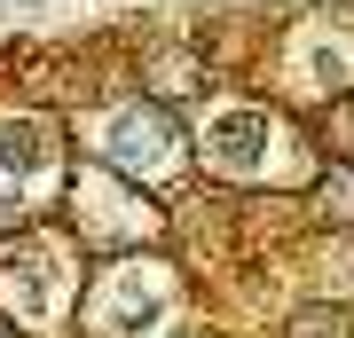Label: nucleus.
<instances>
[{
	"instance_id": "nucleus-1",
	"label": "nucleus",
	"mask_w": 354,
	"mask_h": 338,
	"mask_svg": "<svg viewBox=\"0 0 354 338\" xmlns=\"http://www.w3.org/2000/svg\"><path fill=\"white\" fill-rule=\"evenodd\" d=\"M102 165H111L118 181H158V173H174L181 165V126L165 118V102H118L111 126H102Z\"/></svg>"
},
{
	"instance_id": "nucleus-2",
	"label": "nucleus",
	"mask_w": 354,
	"mask_h": 338,
	"mask_svg": "<svg viewBox=\"0 0 354 338\" xmlns=\"http://www.w3.org/2000/svg\"><path fill=\"white\" fill-rule=\"evenodd\" d=\"M0 307H8V323H48L64 307V252L48 236H8L0 244Z\"/></svg>"
},
{
	"instance_id": "nucleus-3",
	"label": "nucleus",
	"mask_w": 354,
	"mask_h": 338,
	"mask_svg": "<svg viewBox=\"0 0 354 338\" xmlns=\"http://www.w3.org/2000/svg\"><path fill=\"white\" fill-rule=\"evenodd\" d=\"M268 150H276V118L252 111V102H236V111H221L205 126V165H221V173H236V181L268 173Z\"/></svg>"
},
{
	"instance_id": "nucleus-4",
	"label": "nucleus",
	"mask_w": 354,
	"mask_h": 338,
	"mask_svg": "<svg viewBox=\"0 0 354 338\" xmlns=\"http://www.w3.org/2000/svg\"><path fill=\"white\" fill-rule=\"evenodd\" d=\"M127 189H134V181H118L111 165H87V173H79L71 205H79V213H87L79 228H87L95 244H127V236H150V228H158V213H127V205H134Z\"/></svg>"
},
{
	"instance_id": "nucleus-5",
	"label": "nucleus",
	"mask_w": 354,
	"mask_h": 338,
	"mask_svg": "<svg viewBox=\"0 0 354 338\" xmlns=\"http://www.w3.org/2000/svg\"><path fill=\"white\" fill-rule=\"evenodd\" d=\"M158 299H165V267H111V283L87 299V323L102 338H127L134 314H158Z\"/></svg>"
},
{
	"instance_id": "nucleus-6",
	"label": "nucleus",
	"mask_w": 354,
	"mask_h": 338,
	"mask_svg": "<svg viewBox=\"0 0 354 338\" xmlns=\"http://www.w3.org/2000/svg\"><path fill=\"white\" fill-rule=\"evenodd\" d=\"M48 173H55V126L32 111H0V181L39 189Z\"/></svg>"
},
{
	"instance_id": "nucleus-7",
	"label": "nucleus",
	"mask_w": 354,
	"mask_h": 338,
	"mask_svg": "<svg viewBox=\"0 0 354 338\" xmlns=\"http://www.w3.org/2000/svg\"><path fill=\"white\" fill-rule=\"evenodd\" d=\"M315 205H323V220L354 228V165H330V173L315 181Z\"/></svg>"
},
{
	"instance_id": "nucleus-8",
	"label": "nucleus",
	"mask_w": 354,
	"mask_h": 338,
	"mask_svg": "<svg viewBox=\"0 0 354 338\" xmlns=\"http://www.w3.org/2000/svg\"><path fill=\"white\" fill-rule=\"evenodd\" d=\"M291 338H354V314L346 307H299L291 314Z\"/></svg>"
},
{
	"instance_id": "nucleus-9",
	"label": "nucleus",
	"mask_w": 354,
	"mask_h": 338,
	"mask_svg": "<svg viewBox=\"0 0 354 338\" xmlns=\"http://www.w3.org/2000/svg\"><path fill=\"white\" fill-rule=\"evenodd\" d=\"M323 134H330V150H339V165H354V95H339V102H330Z\"/></svg>"
},
{
	"instance_id": "nucleus-10",
	"label": "nucleus",
	"mask_w": 354,
	"mask_h": 338,
	"mask_svg": "<svg viewBox=\"0 0 354 338\" xmlns=\"http://www.w3.org/2000/svg\"><path fill=\"white\" fill-rule=\"evenodd\" d=\"M0 338H16V323H8V314H0Z\"/></svg>"
}]
</instances>
